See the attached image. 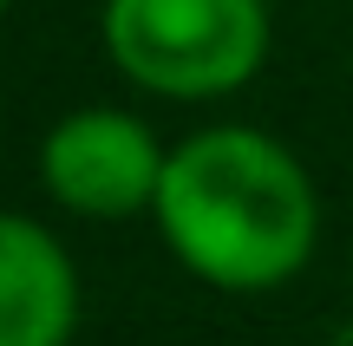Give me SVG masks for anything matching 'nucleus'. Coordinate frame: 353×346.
<instances>
[{"mask_svg":"<svg viewBox=\"0 0 353 346\" xmlns=\"http://www.w3.org/2000/svg\"><path fill=\"white\" fill-rule=\"evenodd\" d=\"M164 157L170 151L144 118L118 111V105H79L39 138V183L65 216L125 222V216H151Z\"/></svg>","mask_w":353,"mask_h":346,"instance_id":"nucleus-3","label":"nucleus"},{"mask_svg":"<svg viewBox=\"0 0 353 346\" xmlns=\"http://www.w3.org/2000/svg\"><path fill=\"white\" fill-rule=\"evenodd\" d=\"M151 222L196 281L268 294L294 281L321 242V196L301 157L255 125H210L170 144Z\"/></svg>","mask_w":353,"mask_h":346,"instance_id":"nucleus-1","label":"nucleus"},{"mask_svg":"<svg viewBox=\"0 0 353 346\" xmlns=\"http://www.w3.org/2000/svg\"><path fill=\"white\" fill-rule=\"evenodd\" d=\"M7 7H13V0H0V13H7Z\"/></svg>","mask_w":353,"mask_h":346,"instance_id":"nucleus-5","label":"nucleus"},{"mask_svg":"<svg viewBox=\"0 0 353 346\" xmlns=\"http://www.w3.org/2000/svg\"><path fill=\"white\" fill-rule=\"evenodd\" d=\"M105 59L151 98H229L268 59V0H105Z\"/></svg>","mask_w":353,"mask_h":346,"instance_id":"nucleus-2","label":"nucleus"},{"mask_svg":"<svg viewBox=\"0 0 353 346\" xmlns=\"http://www.w3.org/2000/svg\"><path fill=\"white\" fill-rule=\"evenodd\" d=\"M79 327V268L46 222L0 209V346H65Z\"/></svg>","mask_w":353,"mask_h":346,"instance_id":"nucleus-4","label":"nucleus"}]
</instances>
